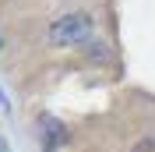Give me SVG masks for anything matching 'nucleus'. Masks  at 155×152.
Masks as SVG:
<instances>
[{
    "instance_id": "obj_1",
    "label": "nucleus",
    "mask_w": 155,
    "mask_h": 152,
    "mask_svg": "<svg viewBox=\"0 0 155 152\" xmlns=\"http://www.w3.org/2000/svg\"><path fill=\"white\" fill-rule=\"evenodd\" d=\"M92 36V18L88 14H64L49 25V43L53 46H74V43H85Z\"/></svg>"
}]
</instances>
